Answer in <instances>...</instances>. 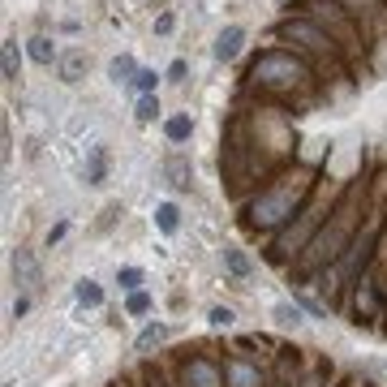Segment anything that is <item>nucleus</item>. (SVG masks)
<instances>
[{
    "mask_svg": "<svg viewBox=\"0 0 387 387\" xmlns=\"http://www.w3.org/2000/svg\"><path fill=\"white\" fill-rule=\"evenodd\" d=\"M250 82L254 86H271V91H293V86H310V65L293 52H262L250 69Z\"/></svg>",
    "mask_w": 387,
    "mask_h": 387,
    "instance_id": "nucleus-1",
    "label": "nucleus"
},
{
    "mask_svg": "<svg viewBox=\"0 0 387 387\" xmlns=\"http://www.w3.org/2000/svg\"><path fill=\"white\" fill-rule=\"evenodd\" d=\"M280 39H284V43H293V47H301V52H310V57L340 61L336 35H331L323 22H314V18H289V22H280Z\"/></svg>",
    "mask_w": 387,
    "mask_h": 387,
    "instance_id": "nucleus-2",
    "label": "nucleus"
},
{
    "mask_svg": "<svg viewBox=\"0 0 387 387\" xmlns=\"http://www.w3.org/2000/svg\"><path fill=\"white\" fill-rule=\"evenodd\" d=\"M241 43H246V26H224V30L215 35L211 57H215L219 65H229V61H237V57H241Z\"/></svg>",
    "mask_w": 387,
    "mask_h": 387,
    "instance_id": "nucleus-3",
    "label": "nucleus"
},
{
    "mask_svg": "<svg viewBox=\"0 0 387 387\" xmlns=\"http://www.w3.org/2000/svg\"><path fill=\"white\" fill-rule=\"evenodd\" d=\"M86 69H91V52H86V47H69V52H61L57 74H61V82H65V86L82 82V78H86Z\"/></svg>",
    "mask_w": 387,
    "mask_h": 387,
    "instance_id": "nucleus-4",
    "label": "nucleus"
},
{
    "mask_svg": "<svg viewBox=\"0 0 387 387\" xmlns=\"http://www.w3.org/2000/svg\"><path fill=\"white\" fill-rule=\"evenodd\" d=\"M26 57L35 61V65H43V69H52V65H61V47L52 43L47 35H35V39H26Z\"/></svg>",
    "mask_w": 387,
    "mask_h": 387,
    "instance_id": "nucleus-5",
    "label": "nucleus"
},
{
    "mask_svg": "<svg viewBox=\"0 0 387 387\" xmlns=\"http://www.w3.org/2000/svg\"><path fill=\"white\" fill-rule=\"evenodd\" d=\"M0 74H5V82H18V78H22V52H18V39H5V43H0Z\"/></svg>",
    "mask_w": 387,
    "mask_h": 387,
    "instance_id": "nucleus-6",
    "label": "nucleus"
},
{
    "mask_svg": "<svg viewBox=\"0 0 387 387\" xmlns=\"http://www.w3.org/2000/svg\"><path fill=\"white\" fill-rule=\"evenodd\" d=\"M163 138H168L173 146L190 142V138H194V117H190V112H177V117H168V121H163Z\"/></svg>",
    "mask_w": 387,
    "mask_h": 387,
    "instance_id": "nucleus-7",
    "label": "nucleus"
},
{
    "mask_svg": "<svg viewBox=\"0 0 387 387\" xmlns=\"http://www.w3.org/2000/svg\"><path fill=\"white\" fill-rule=\"evenodd\" d=\"M82 177H86L91 185H103V181H108V151H103V146H91V159L82 163Z\"/></svg>",
    "mask_w": 387,
    "mask_h": 387,
    "instance_id": "nucleus-8",
    "label": "nucleus"
},
{
    "mask_svg": "<svg viewBox=\"0 0 387 387\" xmlns=\"http://www.w3.org/2000/svg\"><path fill=\"white\" fill-rule=\"evenodd\" d=\"M155 229H159L163 237H173V233L181 229V211H177V202H159V207H155Z\"/></svg>",
    "mask_w": 387,
    "mask_h": 387,
    "instance_id": "nucleus-9",
    "label": "nucleus"
},
{
    "mask_svg": "<svg viewBox=\"0 0 387 387\" xmlns=\"http://www.w3.org/2000/svg\"><path fill=\"white\" fill-rule=\"evenodd\" d=\"M108 78H112L117 86H134V78H138V61H134V57H117L112 65H108Z\"/></svg>",
    "mask_w": 387,
    "mask_h": 387,
    "instance_id": "nucleus-10",
    "label": "nucleus"
},
{
    "mask_svg": "<svg viewBox=\"0 0 387 387\" xmlns=\"http://www.w3.org/2000/svg\"><path fill=\"white\" fill-rule=\"evenodd\" d=\"M163 340H168V327H163V323H151L142 336H138V353H151V349L163 345Z\"/></svg>",
    "mask_w": 387,
    "mask_h": 387,
    "instance_id": "nucleus-11",
    "label": "nucleus"
},
{
    "mask_svg": "<svg viewBox=\"0 0 387 387\" xmlns=\"http://www.w3.org/2000/svg\"><path fill=\"white\" fill-rule=\"evenodd\" d=\"M134 117H138L142 125H151V121L159 117V95H138V103H134Z\"/></svg>",
    "mask_w": 387,
    "mask_h": 387,
    "instance_id": "nucleus-12",
    "label": "nucleus"
},
{
    "mask_svg": "<svg viewBox=\"0 0 387 387\" xmlns=\"http://www.w3.org/2000/svg\"><path fill=\"white\" fill-rule=\"evenodd\" d=\"M74 297H78V306H99V301H103V289H99L95 280H78Z\"/></svg>",
    "mask_w": 387,
    "mask_h": 387,
    "instance_id": "nucleus-13",
    "label": "nucleus"
},
{
    "mask_svg": "<svg viewBox=\"0 0 387 387\" xmlns=\"http://www.w3.org/2000/svg\"><path fill=\"white\" fill-rule=\"evenodd\" d=\"M224 267H229V271L237 275V280H246V275H250V258H246L241 250H233V246L224 250Z\"/></svg>",
    "mask_w": 387,
    "mask_h": 387,
    "instance_id": "nucleus-14",
    "label": "nucleus"
},
{
    "mask_svg": "<svg viewBox=\"0 0 387 387\" xmlns=\"http://www.w3.org/2000/svg\"><path fill=\"white\" fill-rule=\"evenodd\" d=\"M142 280H146L142 267H121V271H117V284H121V289H129V293H138V289H142Z\"/></svg>",
    "mask_w": 387,
    "mask_h": 387,
    "instance_id": "nucleus-15",
    "label": "nucleus"
},
{
    "mask_svg": "<svg viewBox=\"0 0 387 387\" xmlns=\"http://www.w3.org/2000/svg\"><path fill=\"white\" fill-rule=\"evenodd\" d=\"M129 91H138V95H155V91H159V74H155V69H138V78H134Z\"/></svg>",
    "mask_w": 387,
    "mask_h": 387,
    "instance_id": "nucleus-16",
    "label": "nucleus"
},
{
    "mask_svg": "<svg viewBox=\"0 0 387 387\" xmlns=\"http://www.w3.org/2000/svg\"><path fill=\"white\" fill-rule=\"evenodd\" d=\"M233 318H237V314H233L229 306H215V310L207 314V323H211V327H233Z\"/></svg>",
    "mask_w": 387,
    "mask_h": 387,
    "instance_id": "nucleus-17",
    "label": "nucleus"
},
{
    "mask_svg": "<svg viewBox=\"0 0 387 387\" xmlns=\"http://www.w3.org/2000/svg\"><path fill=\"white\" fill-rule=\"evenodd\" d=\"M125 310H129V314H146V310H151V297H146V293H129Z\"/></svg>",
    "mask_w": 387,
    "mask_h": 387,
    "instance_id": "nucleus-18",
    "label": "nucleus"
},
{
    "mask_svg": "<svg viewBox=\"0 0 387 387\" xmlns=\"http://www.w3.org/2000/svg\"><path fill=\"white\" fill-rule=\"evenodd\" d=\"M185 74H190V65H185V61L177 57V61L168 65V82H177V86H181V82H185Z\"/></svg>",
    "mask_w": 387,
    "mask_h": 387,
    "instance_id": "nucleus-19",
    "label": "nucleus"
},
{
    "mask_svg": "<svg viewBox=\"0 0 387 387\" xmlns=\"http://www.w3.org/2000/svg\"><path fill=\"white\" fill-rule=\"evenodd\" d=\"M173 26H177L173 13H159V18H155V35H173Z\"/></svg>",
    "mask_w": 387,
    "mask_h": 387,
    "instance_id": "nucleus-20",
    "label": "nucleus"
},
{
    "mask_svg": "<svg viewBox=\"0 0 387 387\" xmlns=\"http://www.w3.org/2000/svg\"><path fill=\"white\" fill-rule=\"evenodd\" d=\"M275 314H280V323H293V327L301 323V310H297V306H280Z\"/></svg>",
    "mask_w": 387,
    "mask_h": 387,
    "instance_id": "nucleus-21",
    "label": "nucleus"
},
{
    "mask_svg": "<svg viewBox=\"0 0 387 387\" xmlns=\"http://www.w3.org/2000/svg\"><path fill=\"white\" fill-rule=\"evenodd\" d=\"M26 310H30V297H18V301H13V318H22Z\"/></svg>",
    "mask_w": 387,
    "mask_h": 387,
    "instance_id": "nucleus-22",
    "label": "nucleus"
},
{
    "mask_svg": "<svg viewBox=\"0 0 387 387\" xmlns=\"http://www.w3.org/2000/svg\"><path fill=\"white\" fill-rule=\"evenodd\" d=\"M280 5H289V0H280Z\"/></svg>",
    "mask_w": 387,
    "mask_h": 387,
    "instance_id": "nucleus-23",
    "label": "nucleus"
}]
</instances>
